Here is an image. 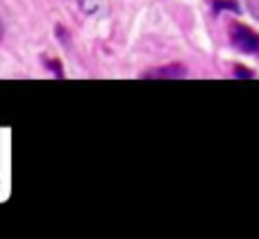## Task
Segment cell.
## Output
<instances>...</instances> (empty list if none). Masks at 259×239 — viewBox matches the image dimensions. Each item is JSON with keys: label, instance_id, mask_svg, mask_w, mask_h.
<instances>
[{"label": "cell", "instance_id": "6da1fadb", "mask_svg": "<svg viewBox=\"0 0 259 239\" xmlns=\"http://www.w3.org/2000/svg\"><path fill=\"white\" fill-rule=\"evenodd\" d=\"M230 39H232V46L241 53H259V34L252 32L250 27L241 25V23H234L230 27Z\"/></svg>", "mask_w": 259, "mask_h": 239}, {"label": "cell", "instance_id": "7a4b0ae2", "mask_svg": "<svg viewBox=\"0 0 259 239\" xmlns=\"http://www.w3.org/2000/svg\"><path fill=\"white\" fill-rule=\"evenodd\" d=\"M187 75V68L182 64H168V66L150 68L143 73V80H178V77Z\"/></svg>", "mask_w": 259, "mask_h": 239}, {"label": "cell", "instance_id": "3957f363", "mask_svg": "<svg viewBox=\"0 0 259 239\" xmlns=\"http://www.w3.org/2000/svg\"><path fill=\"white\" fill-rule=\"evenodd\" d=\"M84 16H105L109 12V0H77Z\"/></svg>", "mask_w": 259, "mask_h": 239}, {"label": "cell", "instance_id": "277c9868", "mask_svg": "<svg viewBox=\"0 0 259 239\" xmlns=\"http://www.w3.org/2000/svg\"><path fill=\"white\" fill-rule=\"evenodd\" d=\"M46 66H48L57 77H62V75H64V73H62V66H59L57 59H46Z\"/></svg>", "mask_w": 259, "mask_h": 239}, {"label": "cell", "instance_id": "5b68a950", "mask_svg": "<svg viewBox=\"0 0 259 239\" xmlns=\"http://www.w3.org/2000/svg\"><path fill=\"white\" fill-rule=\"evenodd\" d=\"M234 73H237V75H241V77H252V73L248 71V68H243V66H237V68H234Z\"/></svg>", "mask_w": 259, "mask_h": 239}, {"label": "cell", "instance_id": "8992f818", "mask_svg": "<svg viewBox=\"0 0 259 239\" xmlns=\"http://www.w3.org/2000/svg\"><path fill=\"white\" fill-rule=\"evenodd\" d=\"M57 34L62 36V44H64V46H68V36L64 34V27H62V25H57Z\"/></svg>", "mask_w": 259, "mask_h": 239}]
</instances>
